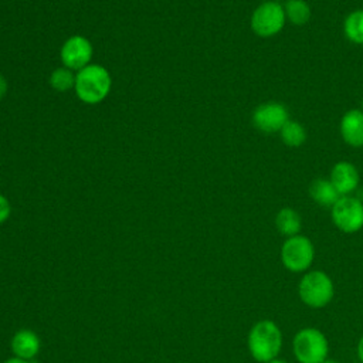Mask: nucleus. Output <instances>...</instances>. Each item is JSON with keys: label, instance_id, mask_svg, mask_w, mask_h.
Returning a JSON list of instances; mask_svg holds the SVG:
<instances>
[{"label": "nucleus", "instance_id": "1", "mask_svg": "<svg viewBox=\"0 0 363 363\" xmlns=\"http://www.w3.org/2000/svg\"><path fill=\"white\" fill-rule=\"evenodd\" d=\"M284 346L281 328L271 319H261L252 325L247 336V347L258 363H267L279 356Z\"/></svg>", "mask_w": 363, "mask_h": 363}, {"label": "nucleus", "instance_id": "2", "mask_svg": "<svg viewBox=\"0 0 363 363\" xmlns=\"http://www.w3.org/2000/svg\"><path fill=\"white\" fill-rule=\"evenodd\" d=\"M298 295L303 305L311 309L328 306L335 296V284L329 274L322 269H309L298 282Z\"/></svg>", "mask_w": 363, "mask_h": 363}, {"label": "nucleus", "instance_id": "3", "mask_svg": "<svg viewBox=\"0 0 363 363\" xmlns=\"http://www.w3.org/2000/svg\"><path fill=\"white\" fill-rule=\"evenodd\" d=\"M292 353L298 363H322L329 357V340L318 328H302L292 339Z\"/></svg>", "mask_w": 363, "mask_h": 363}, {"label": "nucleus", "instance_id": "4", "mask_svg": "<svg viewBox=\"0 0 363 363\" xmlns=\"http://www.w3.org/2000/svg\"><path fill=\"white\" fill-rule=\"evenodd\" d=\"M75 91L81 101L98 104L109 94L111 77L101 65H86L75 75Z\"/></svg>", "mask_w": 363, "mask_h": 363}, {"label": "nucleus", "instance_id": "5", "mask_svg": "<svg viewBox=\"0 0 363 363\" xmlns=\"http://www.w3.org/2000/svg\"><path fill=\"white\" fill-rule=\"evenodd\" d=\"M279 258L284 268L289 272L305 274L311 269L315 259L313 242L301 234L288 237L281 245Z\"/></svg>", "mask_w": 363, "mask_h": 363}, {"label": "nucleus", "instance_id": "6", "mask_svg": "<svg viewBox=\"0 0 363 363\" xmlns=\"http://www.w3.org/2000/svg\"><path fill=\"white\" fill-rule=\"evenodd\" d=\"M285 21L284 6L277 0H268L254 10L251 28L259 37H272L284 28Z\"/></svg>", "mask_w": 363, "mask_h": 363}, {"label": "nucleus", "instance_id": "7", "mask_svg": "<svg viewBox=\"0 0 363 363\" xmlns=\"http://www.w3.org/2000/svg\"><path fill=\"white\" fill-rule=\"evenodd\" d=\"M333 224L343 233L353 234L363 228V201L354 196H342L332 207Z\"/></svg>", "mask_w": 363, "mask_h": 363}, {"label": "nucleus", "instance_id": "8", "mask_svg": "<svg viewBox=\"0 0 363 363\" xmlns=\"http://www.w3.org/2000/svg\"><path fill=\"white\" fill-rule=\"evenodd\" d=\"M289 121L286 108L278 102H265L255 108L252 113L254 126L264 133L279 132Z\"/></svg>", "mask_w": 363, "mask_h": 363}, {"label": "nucleus", "instance_id": "9", "mask_svg": "<svg viewBox=\"0 0 363 363\" xmlns=\"http://www.w3.org/2000/svg\"><path fill=\"white\" fill-rule=\"evenodd\" d=\"M92 57V45L91 43L81 35H74L69 37L62 48H61V60L64 65L69 69H82L88 62L91 61Z\"/></svg>", "mask_w": 363, "mask_h": 363}, {"label": "nucleus", "instance_id": "10", "mask_svg": "<svg viewBox=\"0 0 363 363\" xmlns=\"http://www.w3.org/2000/svg\"><path fill=\"white\" fill-rule=\"evenodd\" d=\"M329 180L340 196H350L359 187V172L350 162H337L330 172Z\"/></svg>", "mask_w": 363, "mask_h": 363}, {"label": "nucleus", "instance_id": "11", "mask_svg": "<svg viewBox=\"0 0 363 363\" xmlns=\"http://www.w3.org/2000/svg\"><path fill=\"white\" fill-rule=\"evenodd\" d=\"M340 135L347 145L354 147L363 146V111L352 109L343 115Z\"/></svg>", "mask_w": 363, "mask_h": 363}, {"label": "nucleus", "instance_id": "12", "mask_svg": "<svg viewBox=\"0 0 363 363\" xmlns=\"http://www.w3.org/2000/svg\"><path fill=\"white\" fill-rule=\"evenodd\" d=\"M40 337L30 329L18 330L11 339V350L16 357L31 360L40 352Z\"/></svg>", "mask_w": 363, "mask_h": 363}, {"label": "nucleus", "instance_id": "13", "mask_svg": "<svg viewBox=\"0 0 363 363\" xmlns=\"http://www.w3.org/2000/svg\"><path fill=\"white\" fill-rule=\"evenodd\" d=\"M309 194L315 203L323 207H332L342 196L328 179H316L309 186Z\"/></svg>", "mask_w": 363, "mask_h": 363}, {"label": "nucleus", "instance_id": "14", "mask_svg": "<svg viewBox=\"0 0 363 363\" xmlns=\"http://www.w3.org/2000/svg\"><path fill=\"white\" fill-rule=\"evenodd\" d=\"M275 227L278 233L286 238L299 234L302 228V220L299 213L291 207L281 208L275 216Z\"/></svg>", "mask_w": 363, "mask_h": 363}, {"label": "nucleus", "instance_id": "15", "mask_svg": "<svg viewBox=\"0 0 363 363\" xmlns=\"http://www.w3.org/2000/svg\"><path fill=\"white\" fill-rule=\"evenodd\" d=\"M284 11L286 20L295 26L308 23L311 17V9L305 0H286L284 4Z\"/></svg>", "mask_w": 363, "mask_h": 363}, {"label": "nucleus", "instance_id": "16", "mask_svg": "<svg viewBox=\"0 0 363 363\" xmlns=\"http://www.w3.org/2000/svg\"><path fill=\"white\" fill-rule=\"evenodd\" d=\"M279 135L282 142L291 147H298L306 140L305 128L299 122L291 121V119L282 126V129L279 130Z\"/></svg>", "mask_w": 363, "mask_h": 363}, {"label": "nucleus", "instance_id": "17", "mask_svg": "<svg viewBox=\"0 0 363 363\" xmlns=\"http://www.w3.org/2000/svg\"><path fill=\"white\" fill-rule=\"evenodd\" d=\"M345 34L354 44H363V10L352 11L345 20Z\"/></svg>", "mask_w": 363, "mask_h": 363}, {"label": "nucleus", "instance_id": "18", "mask_svg": "<svg viewBox=\"0 0 363 363\" xmlns=\"http://www.w3.org/2000/svg\"><path fill=\"white\" fill-rule=\"evenodd\" d=\"M50 84L57 91H68L75 85V77L69 68H57L50 77Z\"/></svg>", "mask_w": 363, "mask_h": 363}, {"label": "nucleus", "instance_id": "19", "mask_svg": "<svg viewBox=\"0 0 363 363\" xmlns=\"http://www.w3.org/2000/svg\"><path fill=\"white\" fill-rule=\"evenodd\" d=\"M10 210H11V208H10L9 200H7L3 194H0V224L4 223V221L9 218Z\"/></svg>", "mask_w": 363, "mask_h": 363}, {"label": "nucleus", "instance_id": "20", "mask_svg": "<svg viewBox=\"0 0 363 363\" xmlns=\"http://www.w3.org/2000/svg\"><path fill=\"white\" fill-rule=\"evenodd\" d=\"M356 353H357V357L359 360L363 363V336L359 339L357 342V346H356Z\"/></svg>", "mask_w": 363, "mask_h": 363}, {"label": "nucleus", "instance_id": "21", "mask_svg": "<svg viewBox=\"0 0 363 363\" xmlns=\"http://www.w3.org/2000/svg\"><path fill=\"white\" fill-rule=\"evenodd\" d=\"M6 91H7V81L3 75H0V99L4 96Z\"/></svg>", "mask_w": 363, "mask_h": 363}, {"label": "nucleus", "instance_id": "22", "mask_svg": "<svg viewBox=\"0 0 363 363\" xmlns=\"http://www.w3.org/2000/svg\"><path fill=\"white\" fill-rule=\"evenodd\" d=\"M4 363H30V360H24V359H18V357H11L9 360H6Z\"/></svg>", "mask_w": 363, "mask_h": 363}, {"label": "nucleus", "instance_id": "23", "mask_svg": "<svg viewBox=\"0 0 363 363\" xmlns=\"http://www.w3.org/2000/svg\"><path fill=\"white\" fill-rule=\"evenodd\" d=\"M267 363H289V362L285 360V359H281V357L278 356V357H275V359H272V360H269V362H267Z\"/></svg>", "mask_w": 363, "mask_h": 363}, {"label": "nucleus", "instance_id": "24", "mask_svg": "<svg viewBox=\"0 0 363 363\" xmlns=\"http://www.w3.org/2000/svg\"><path fill=\"white\" fill-rule=\"evenodd\" d=\"M322 363H340V362L336 360V359H333V357H328V359H325Z\"/></svg>", "mask_w": 363, "mask_h": 363}, {"label": "nucleus", "instance_id": "25", "mask_svg": "<svg viewBox=\"0 0 363 363\" xmlns=\"http://www.w3.org/2000/svg\"><path fill=\"white\" fill-rule=\"evenodd\" d=\"M362 111H363V102H362Z\"/></svg>", "mask_w": 363, "mask_h": 363}]
</instances>
